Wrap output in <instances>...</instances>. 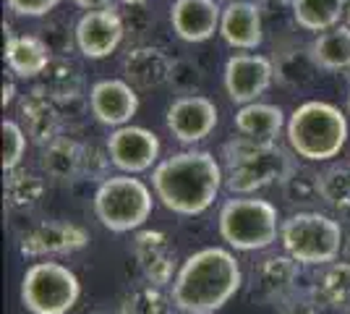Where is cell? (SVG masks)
<instances>
[{
  "label": "cell",
  "mask_w": 350,
  "mask_h": 314,
  "mask_svg": "<svg viewBox=\"0 0 350 314\" xmlns=\"http://www.w3.org/2000/svg\"><path fill=\"white\" fill-rule=\"evenodd\" d=\"M243 285L241 265L228 249L206 246L191 254L173 280V304L183 314H215Z\"/></svg>",
  "instance_id": "obj_1"
},
{
  "label": "cell",
  "mask_w": 350,
  "mask_h": 314,
  "mask_svg": "<svg viewBox=\"0 0 350 314\" xmlns=\"http://www.w3.org/2000/svg\"><path fill=\"white\" fill-rule=\"evenodd\" d=\"M222 186V168L212 152L186 150L170 155L152 170L154 196L175 215H202Z\"/></svg>",
  "instance_id": "obj_2"
},
{
  "label": "cell",
  "mask_w": 350,
  "mask_h": 314,
  "mask_svg": "<svg viewBox=\"0 0 350 314\" xmlns=\"http://www.w3.org/2000/svg\"><path fill=\"white\" fill-rule=\"evenodd\" d=\"M291 150L308 163H327L348 142V118L332 103L308 100L293 110L285 126Z\"/></svg>",
  "instance_id": "obj_3"
},
{
  "label": "cell",
  "mask_w": 350,
  "mask_h": 314,
  "mask_svg": "<svg viewBox=\"0 0 350 314\" xmlns=\"http://www.w3.org/2000/svg\"><path fill=\"white\" fill-rule=\"evenodd\" d=\"M228 163V189L238 196H248L272 183H282L298 165L288 157V152L275 144L254 142L248 136H235L225 144Z\"/></svg>",
  "instance_id": "obj_4"
},
{
  "label": "cell",
  "mask_w": 350,
  "mask_h": 314,
  "mask_svg": "<svg viewBox=\"0 0 350 314\" xmlns=\"http://www.w3.org/2000/svg\"><path fill=\"white\" fill-rule=\"evenodd\" d=\"M219 236L235 252H262L280 236V212L259 196H235L219 209Z\"/></svg>",
  "instance_id": "obj_5"
},
{
  "label": "cell",
  "mask_w": 350,
  "mask_h": 314,
  "mask_svg": "<svg viewBox=\"0 0 350 314\" xmlns=\"http://www.w3.org/2000/svg\"><path fill=\"white\" fill-rule=\"evenodd\" d=\"M154 209L152 189L131 173L105 179L94 192V215L113 233H129L149 220Z\"/></svg>",
  "instance_id": "obj_6"
},
{
  "label": "cell",
  "mask_w": 350,
  "mask_h": 314,
  "mask_svg": "<svg viewBox=\"0 0 350 314\" xmlns=\"http://www.w3.org/2000/svg\"><path fill=\"white\" fill-rule=\"evenodd\" d=\"M280 241L298 265L324 267L335 262L342 249V228L335 218L321 212H295L282 220Z\"/></svg>",
  "instance_id": "obj_7"
},
{
  "label": "cell",
  "mask_w": 350,
  "mask_h": 314,
  "mask_svg": "<svg viewBox=\"0 0 350 314\" xmlns=\"http://www.w3.org/2000/svg\"><path fill=\"white\" fill-rule=\"evenodd\" d=\"M79 296L76 272L58 262H34L21 278V304L31 314H68Z\"/></svg>",
  "instance_id": "obj_8"
},
{
  "label": "cell",
  "mask_w": 350,
  "mask_h": 314,
  "mask_svg": "<svg viewBox=\"0 0 350 314\" xmlns=\"http://www.w3.org/2000/svg\"><path fill=\"white\" fill-rule=\"evenodd\" d=\"M275 79V63L264 55L241 53L225 63V92L235 105H251L272 87Z\"/></svg>",
  "instance_id": "obj_9"
},
{
  "label": "cell",
  "mask_w": 350,
  "mask_h": 314,
  "mask_svg": "<svg viewBox=\"0 0 350 314\" xmlns=\"http://www.w3.org/2000/svg\"><path fill=\"white\" fill-rule=\"evenodd\" d=\"M107 157L123 173H144L160 157V139L142 126H120L107 136Z\"/></svg>",
  "instance_id": "obj_10"
},
{
  "label": "cell",
  "mask_w": 350,
  "mask_h": 314,
  "mask_svg": "<svg viewBox=\"0 0 350 314\" xmlns=\"http://www.w3.org/2000/svg\"><path fill=\"white\" fill-rule=\"evenodd\" d=\"M73 40L84 58L103 60L113 55L123 42V18L113 5L87 11L73 29Z\"/></svg>",
  "instance_id": "obj_11"
},
{
  "label": "cell",
  "mask_w": 350,
  "mask_h": 314,
  "mask_svg": "<svg viewBox=\"0 0 350 314\" xmlns=\"http://www.w3.org/2000/svg\"><path fill=\"white\" fill-rule=\"evenodd\" d=\"M217 105L204 94H183L167 107V129L180 144H196L215 131Z\"/></svg>",
  "instance_id": "obj_12"
},
{
  "label": "cell",
  "mask_w": 350,
  "mask_h": 314,
  "mask_svg": "<svg viewBox=\"0 0 350 314\" xmlns=\"http://www.w3.org/2000/svg\"><path fill=\"white\" fill-rule=\"evenodd\" d=\"M89 107L92 116L105 126H129V120L139 110V94L136 87L126 79H103L89 92Z\"/></svg>",
  "instance_id": "obj_13"
},
{
  "label": "cell",
  "mask_w": 350,
  "mask_h": 314,
  "mask_svg": "<svg viewBox=\"0 0 350 314\" xmlns=\"http://www.w3.org/2000/svg\"><path fill=\"white\" fill-rule=\"evenodd\" d=\"M298 283V262L293 257H264L251 270V296L262 304H282Z\"/></svg>",
  "instance_id": "obj_14"
},
{
  "label": "cell",
  "mask_w": 350,
  "mask_h": 314,
  "mask_svg": "<svg viewBox=\"0 0 350 314\" xmlns=\"http://www.w3.org/2000/svg\"><path fill=\"white\" fill-rule=\"evenodd\" d=\"M222 8L215 0H175L170 5V24L183 42H206L219 31Z\"/></svg>",
  "instance_id": "obj_15"
},
{
  "label": "cell",
  "mask_w": 350,
  "mask_h": 314,
  "mask_svg": "<svg viewBox=\"0 0 350 314\" xmlns=\"http://www.w3.org/2000/svg\"><path fill=\"white\" fill-rule=\"evenodd\" d=\"M89 244V233L81 225L73 223H42L31 228L21 239V254L24 257H53V254H71Z\"/></svg>",
  "instance_id": "obj_16"
},
{
  "label": "cell",
  "mask_w": 350,
  "mask_h": 314,
  "mask_svg": "<svg viewBox=\"0 0 350 314\" xmlns=\"http://www.w3.org/2000/svg\"><path fill=\"white\" fill-rule=\"evenodd\" d=\"M219 34L235 50H256L264 40L262 8L251 0H230L222 8Z\"/></svg>",
  "instance_id": "obj_17"
},
{
  "label": "cell",
  "mask_w": 350,
  "mask_h": 314,
  "mask_svg": "<svg viewBox=\"0 0 350 314\" xmlns=\"http://www.w3.org/2000/svg\"><path fill=\"white\" fill-rule=\"evenodd\" d=\"M126 81L139 90H154L173 79L175 63L160 47H136L123 60Z\"/></svg>",
  "instance_id": "obj_18"
},
{
  "label": "cell",
  "mask_w": 350,
  "mask_h": 314,
  "mask_svg": "<svg viewBox=\"0 0 350 314\" xmlns=\"http://www.w3.org/2000/svg\"><path fill=\"white\" fill-rule=\"evenodd\" d=\"M133 254L142 265V272L144 278L152 285H167L175 280V254L170 252L167 241L162 233H154V231H146L142 233L136 244H133Z\"/></svg>",
  "instance_id": "obj_19"
},
{
  "label": "cell",
  "mask_w": 350,
  "mask_h": 314,
  "mask_svg": "<svg viewBox=\"0 0 350 314\" xmlns=\"http://www.w3.org/2000/svg\"><path fill=\"white\" fill-rule=\"evenodd\" d=\"M233 123L235 131L241 136H248L254 142H264V144H275L280 131L288 126L282 107L267 103L241 105V110L235 113Z\"/></svg>",
  "instance_id": "obj_20"
},
{
  "label": "cell",
  "mask_w": 350,
  "mask_h": 314,
  "mask_svg": "<svg viewBox=\"0 0 350 314\" xmlns=\"http://www.w3.org/2000/svg\"><path fill=\"white\" fill-rule=\"evenodd\" d=\"M5 66L18 79H34L50 68V47L34 34H16L5 42Z\"/></svg>",
  "instance_id": "obj_21"
},
{
  "label": "cell",
  "mask_w": 350,
  "mask_h": 314,
  "mask_svg": "<svg viewBox=\"0 0 350 314\" xmlns=\"http://www.w3.org/2000/svg\"><path fill=\"white\" fill-rule=\"evenodd\" d=\"M21 113H24V123H27V134L37 136L42 144H50L53 139L60 136L58 107L44 92H31L29 97H24Z\"/></svg>",
  "instance_id": "obj_22"
},
{
  "label": "cell",
  "mask_w": 350,
  "mask_h": 314,
  "mask_svg": "<svg viewBox=\"0 0 350 314\" xmlns=\"http://www.w3.org/2000/svg\"><path fill=\"white\" fill-rule=\"evenodd\" d=\"M308 55L317 63V68L324 71L350 68V27L337 24L335 29L321 31L308 47Z\"/></svg>",
  "instance_id": "obj_23"
},
{
  "label": "cell",
  "mask_w": 350,
  "mask_h": 314,
  "mask_svg": "<svg viewBox=\"0 0 350 314\" xmlns=\"http://www.w3.org/2000/svg\"><path fill=\"white\" fill-rule=\"evenodd\" d=\"M311 296L317 299V304L324 306H335V309H350V262H329L324 265L314 288H311Z\"/></svg>",
  "instance_id": "obj_24"
},
{
  "label": "cell",
  "mask_w": 350,
  "mask_h": 314,
  "mask_svg": "<svg viewBox=\"0 0 350 314\" xmlns=\"http://www.w3.org/2000/svg\"><path fill=\"white\" fill-rule=\"evenodd\" d=\"M291 8L301 29L321 34L340 24V16L348 8V0H291Z\"/></svg>",
  "instance_id": "obj_25"
},
{
  "label": "cell",
  "mask_w": 350,
  "mask_h": 314,
  "mask_svg": "<svg viewBox=\"0 0 350 314\" xmlns=\"http://www.w3.org/2000/svg\"><path fill=\"white\" fill-rule=\"evenodd\" d=\"M84 165V147L76 144L68 136H58L50 144H44L42 168L47 176L58 181L73 179Z\"/></svg>",
  "instance_id": "obj_26"
},
{
  "label": "cell",
  "mask_w": 350,
  "mask_h": 314,
  "mask_svg": "<svg viewBox=\"0 0 350 314\" xmlns=\"http://www.w3.org/2000/svg\"><path fill=\"white\" fill-rule=\"evenodd\" d=\"M319 199L337 209L340 215L350 212V165H329L319 173Z\"/></svg>",
  "instance_id": "obj_27"
},
{
  "label": "cell",
  "mask_w": 350,
  "mask_h": 314,
  "mask_svg": "<svg viewBox=\"0 0 350 314\" xmlns=\"http://www.w3.org/2000/svg\"><path fill=\"white\" fill-rule=\"evenodd\" d=\"M173 296H165L160 285L146 283L126 299L123 314H173Z\"/></svg>",
  "instance_id": "obj_28"
},
{
  "label": "cell",
  "mask_w": 350,
  "mask_h": 314,
  "mask_svg": "<svg viewBox=\"0 0 350 314\" xmlns=\"http://www.w3.org/2000/svg\"><path fill=\"white\" fill-rule=\"evenodd\" d=\"M282 192L291 205H308L319 199V173L295 168L288 179L282 181Z\"/></svg>",
  "instance_id": "obj_29"
},
{
  "label": "cell",
  "mask_w": 350,
  "mask_h": 314,
  "mask_svg": "<svg viewBox=\"0 0 350 314\" xmlns=\"http://www.w3.org/2000/svg\"><path fill=\"white\" fill-rule=\"evenodd\" d=\"M42 181L29 173H11L5 181V199L11 207H29L42 196Z\"/></svg>",
  "instance_id": "obj_30"
},
{
  "label": "cell",
  "mask_w": 350,
  "mask_h": 314,
  "mask_svg": "<svg viewBox=\"0 0 350 314\" xmlns=\"http://www.w3.org/2000/svg\"><path fill=\"white\" fill-rule=\"evenodd\" d=\"M27 155V131L16 120H3V170L14 173Z\"/></svg>",
  "instance_id": "obj_31"
},
{
  "label": "cell",
  "mask_w": 350,
  "mask_h": 314,
  "mask_svg": "<svg viewBox=\"0 0 350 314\" xmlns=\"http://www.w3.org/2000/svg\"><path fill=\"white\" fill-rule=\"evenodd\" d=\"M5 3L16 16H27V18H42L60 5V0H5Z\"/></svg>",
  "instance_id": "obj_32"
},
{
  "label": "cell",
  "mask_w": 350,
  "mask_h": 314,
  "mask_svg": "<svg viewBox=\"0 0 350 314\" xmlns=\"http://www.w3.org/2000/svg\"><path fill=\"white\" fill-rule=\"evenodd\" d=\"M278 314H319V304L314 296H288L278 304Z\"/></svg>",
  "instance_id": "obj_33"
},
{
  "label": "cell",
  "mask_w": 350,
  "mask_h": 314,
  "mask_svg": "<svg viewBox=\"0 0 350 314\" xmlns=\"http://www.w3.org/2000/svg\"><path fill=\"white\" fill-rule=\"evenodd\" d=\"M73 5H79L84 11H97V8H107L110 0H73Z\"/></svg>",
  "instance_id": "obj_34"
},
{
  "label": "cell",
  "mask_w": 350,
  "mask_h": 314,
  "mask_svg": "<svg viewBox=\"0 0 350 314\" xmlns=\"http://www.w3.org/2000/svg\"><path fill=\"white\" fill-rule=\"evenodd\" d=\"M14 81H8V84H3V107L5 105H11V100H14Z\"/></svg>",
  "instance_id": "obj_35"
},
{
  "label": "cell",
  "mask_w": 350,
  "mask_h": 314,
  "mask_svg": "<svg viewBox=\"0 0 350 314\" xmlns=\"http://www.w3.org/2000/svg\"><path fill=\"white\" fill-rule=\"evenodd\" d=\"M118 3H123V5H142L146 0H118Z\"/></svg>",
  "instance_id": "obj_36"
},
{
  "label": "cell",
  "mask_w": 350,
  "mask_h": 314,
  "mask_svg": "<svg viewBox=\"0 0 350 314\" xmlns=\"http://www.w3.org/2000/svg\"><path fill=\"white\" fill-rule=\"evenodd\" d=\"M348 27H350V8H348Z\"/></svg>",
  "instance_id": "obj_37"
},
{
  "label": "cell",
  "mask_w": 350,
  "mask_h": 314,
  "mask_svg": "<svg viewBox=\"0 0 350 314\" xmlns=\"http://www.w3.org/2000/svg\"><path fill=\"white\" fill-rule=\"evenodd\" d=\"M342 314H350V309H342Z\"/></svg>",
  "instance_id": "obj_38"
},
{
  "label": "cell",
  "mask_w": 350,
  "mask_h": 314,
  "mask_svg": "<svg viewBox=\"0 0 350 314\" xmlns=\"http://www.w3.org/2000/svg\"><path fill=\"white\" fill-rule=\"evenodd\" d=\"M348 113H350V97H348Z\"/></svg>",
  "instance_id": "obj_39"
}]
</instances>
